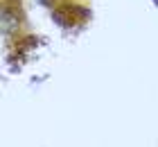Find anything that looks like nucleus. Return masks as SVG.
<instances>
[{
  "instance_id": "7ed1b4c3",
  "label": "nucleus",
  "mask_w": 158,
  "mask_h": 147,
  "mask_svg": "<svg viewBox=\"0 0 158 147\" xmlns=\"http://www.w3.org/2000/svg\"><path fill=\"white\" fill-rule=\"evenodd\" d=\"M154 2H156V0H154Z\"/></svg>"
},
{
  "instance_id": "f03ea898",
  "label": "nucleus",
  "mask_w": 158,
  "mask_h": 147,
  "mask_svg": "<svg viewBox=\"0 0 158 147\" xmlns=\"http://www.w3.org/2000/svg\"><path fill=\"white\" fill-rule=\"evenodd\" d=\"M39 2H48V0H39Z\"/></svg>"
},
{
  "instance_id": "f257e3e1",
  "label": "nucleus",
  "mask_w": 158,
  "mask_h": 147,
  "mask_svg": "<svg viewBox=\"0 0 158 147\" xmlns=\"http://www.w3.org/2000/svg\"><path fill=\"white\" fill-rule=\"evenodd\" d=\"M0 27H2L5 32H14V29L18 27L16 14L9 11V9H0Z\"/></svg>"
}]
</instances>
